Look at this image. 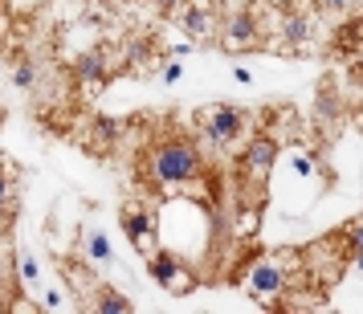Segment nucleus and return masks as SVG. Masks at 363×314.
I'll return each instance as SVG.
<instances>
[{
	"instance_id": "nucleus-1",
	"label": "nucleus",
	"mask_w": 363,
	"mask_h": 314,
	"mask_svg": "<svg viewBox=\"0 0 363 314\" xmlns=\"http://www.w3.org/2000/svg\"><path fill=\"white\" fill-rule=\"evenodd\" d=\"M200 167H204V159H200L196 143H188V139H167V143H160V147L147 155V172L160 188L196 180Z\"/></svg>"
},
{
	"instance_id": "nucleus-2",
	"label": "nucleus",
	"mask_w": 363,
	"mask_h": 314,
	"mask_svg": "<svg viewBox=\"0 0 363 314\" xmlns=\"http://www.w3.org/2000/svg\"><path fill=\"white\" fill-rule=\"evenodd\" d=\"M147 269L151 278L164 286L167 294H192L196 290V274L188 269V262H180V257H172V253H151L147 257Z\"/></svg>"
},
{
	"instance_id": "nucleus-3",
	"label": "nucleus",
	"mask_w": 363,
	"mask_h": 314,
	"mask_svg": "<svg viewBox=\"0 0 363 314\" xmlns=\"http://www.w3.org/2000/svg\"><path fill=\"white\" fill-rule=\"evenodd\" d=\"M200 131H204L208 143L229 147V143H237L241 131H245V115H241L237 106H213V111H204V115H200Z\"/></svg>"
},
{
	"instance_id": "nucleus-4",
	"label": "nucleus",
	"mask_w": 363,
	"mask_h": 314,
	"mask_svg": "<svg viewBox=\"0 0 363 314\" xmlns=\"http://www.w3.org/2000/svg\"><path fill=\"white\" fill-rule=\"evenodd\" d=\"M220 45L233 50V53L257 50V45H262V21H257V13H253V9H237V13L225 21V37H220Z\"/></svg>"
},
{
	"instance_id": "nucleus-5",
	"label": "nucleus",
	"mask_w": 363,
	"mask_h": 314,
	"mask_svg": "<svg viewBox=\"0 0 363 314\" xmlns=\"http://www.w3.org/2000/svg\"><path fill=\"white\" fill-rule=\"evenodd\" d=\"M123 232H127V241H131L143 257L155 253V213H151V208L127 204V208H123Z\"/></svg>"
},
{
	"instance_id": "nucleus-6",
	"label": "nucleus",
	"mask_w": 363,
	"mask_h": 314,
	"mask_svg": "<svg viewBox=\"0 0 363 314\" xmlns=\"http://www.w3.org/2000/svg\"><path fill=\"white\" fill-rule=\"evenodd\" d=\"M286 286H290V278H286V265L278 257H262V262L253 265V274H249V294L257 298V302L286 294Z\"/></svg>"
},
{
	"instance_id": "nucleus-7",
	"label": "nucleus",
	"mask_w": 363,
	"mask_h": 314,
	"mask_svg": "<svg viewBox=\"0 0 363 314\" xmlns=\"http://www.w3.org/2000/svg\"><path fill=\"white\" fill-rule=\"evenodd\" d=\"M176 21H180V29L192 41H200V45H208L216 33V13H213V0H188L180 13H176Z\"/></svg>"
},
{
	"instance_id": "nucleus-8",
	"label": "nucleus",
	"mask_w": 363,
	"mask_h": 314,
	"mask_svg": "<svg viewBox=\"0 0 363 314\" xmlns=\"http://www.w3.org/2000/svg\"><path fill=\"white\" fill-rule=\"evenodd\" d=\"M74 78H78V82H106V78H111V50L94 45V50H86L82 57H74Z\"/></svg>"
},
{
	"instance_id": "nucleus-9",
	"label": "nucleus",
	"mask_w": 363,
	"mask_h": 314,
	"mask_svg": "<svg viewBox=\"0 0 363 314\" xmlns=\"http://www.w3.org/2000/svg\"><path fill=\"white\" fill-rule=\"evenodd\" d=\"M306 37H311V21L302 17V13H281V25H278V50H286V53H294V50H302L306 45Z\"/></svg>"
},
{
	"instance_id": "nucleus-10",
	"label": "nucleus",
	"mask_w": 363,
	"mask_h": 314,
	"mask_svg": "<svg viewBox=\"0 0 363 314\" xmlns=\"http://www.w3.org/2000/svg\"><path fill=\"white\" fill-rule=\"evenodd\" d=\"M274 155H278V143L265 139V135H257V139L245 147L241 164H245V172H253L257 180H265V176H269V164H274Z\"/></svg>"
},
{
	"instance_id": "nucleus-11",
	"label": "nucleus",
	"mask_w": 363,
	"mask_h": 314,
	"mask_svg": "<svg viewBox=\"0 0 363 314\" xmlns=\"http://www.w3.org/2000/svg\"><path fill=\"white\" fill-rule=\"evenodd\" d=\"M339 115H343V99L335 94V86H323L318 102H314V118L318 123H339Z\"/></svg>"
},
{
	"instance_id": "nucleus-12",
	"label": "nucleus",
	"mask_w": 363,
	"mask_h": 314,
	"mask_svg": "<svg viewBox=\"0 0 363 314\" xmlns=\"http://www.w3.org/2000/svg\"><path fill=\"white\" fill-rule=\"evenodd\" d=\"M94 310H102V314H127V310H131V302L118 294V290H111V286H94Z\"/></svg>"
},
{
	"instance_id": "nucleus-13",
	"label": "nucleus",
	"mask_w": 363,
	"mask_h": 314,
	"mask_svg": "<svg viewBox=\"0 0 363 314\" xmlns=\"http://www.w3.org/2000/svg\"><path fill=\"white\" fill-rule=\"evenodd\" d=\"M86 257L90 262H99V265H106V262H115V253H111V241L102 237V232H86Z\"/></svg>"
},
{
	"instance_id": "nucleus-14",
	"label": "nucleus",
	"mask_w": 363,
	"mask_h": 314,
	"mask_svg": "<svg viewBox=\"0 0 363 314\" xmlns=\"http://www.w3.org/2000/svg\"><path fill=\"white\" fill-rule=\"evenodd\" d=\"M0 164H4V159H0ZM0 204H4V208L17 204V196H13V172H9V167H0Z\"/></svg>"
},
{
	"instance_id": "nucleus-15",
	"label": "nucleus",
	"mask_w": 363,
	"mask_h": 314,
	"mask_svg": "<svg viewBox=\"0 0 363 314\" xmlns=\"http://www.w3.org/2000/svg\"><path fill=\"white\" fill-rule=\"evenodd\" d=\"M13 82H17L21 90H29V86H37V66H33V62H21V66L13 69Z\"/></svg>"
},
{
	"instance_id": "nucleus-16",
	"label": "nucleus",
	"mask_w": 363,
	"mask_h": 314,
	"mask_svg": "<svg viewBox=\"0 0 363 314\" xmlns=\"http://www.w3.org/2000/svg\"><path fill=\"white\" fill-rule=\"evenodd\" d=\"M118 127H123L118 118H94V131H99L106 143H111V139H118Z\"/></svg>"
},
{
	"instance_id": "nucleus-17",
	"label": "nucleus",
	"mask_w": 363,
	"mask_h": 314,
	"mask_svg": "<svg viewBox=\"0 0 363 314\" xmlns=\"http://www.w3.org/2000/svg\"><path fill=\"white\" fill-rule=\"evenodd\" d=\"M318 9H327V13H343V9H351V0H318Z\"/></svg>"
},
{
	"instance_id": "nucleus-18",
	"label": "nucleus",
	"mask_w": 363,
	"mask_h": 314,
	"mask_svg": "<svg viewBox=\"0 0 363 314\" xmlns=\"http://www.w3.org/2000/svg\"><path fill=\"white\" fill-rule=\"evenodd\" d=\"M21 274H25V281H37V265H33V257H21Z\"/></svg>"
},
{
	"instance_id": "nucleus-19",
	"label": "nucleus",
	"mask_w": 363,
	"mask_h": 314,
	"mask_svg": "<svg viewBox=\"0 0 363 314\" xmlns=\"http://www.w3.org/2000/svg\"><path fill=\"white\" fill-rule=\"evenodd\" d=\"M180 74H184V66H164V82H167V86L180 82Z\"/></svg>"
},
{
	"instance_id": "nucleus-20",
	"label": "nucleus",
	"mask_w": 363,
	"mask_h": 314,
	"mask_svg": "<svg viewBox=\"0 0 363 314\" xmlns=\"http://www.w3.org/2000/svg\"><path fill=\"white\" fill-rule=\"evenodd\" d=\"M155 4H160L164 13H176V9H184V4H188V0H155Z\"/></svg>"
},
{
	"instance_id": "nucleus-21",
	"label": "nucleus",
	"mask_w": 363,
	"mask_h": 314,
	"mask_svg": "<svg viewBox=\"0 0 363 314\" xmlns=\"http://www.w3.org/2000/svg\"><path fill=\"white\" fill-rule=\"evenodd\" d=\"M57 306H62V294H57V290H50V294H45V310H57Z\"/></svg>"
},
{
	"instance_id": "nucleus-22",
	"label": "nucleus",
	"mask_w": 363,
	"mask_h": 314,
	"mask_svg": "<svg viewBox=\"0 0 363 314\" xmlns=\"http://www.w3.org/2000/svg\"><path fill=\"white\" fill-rule=\"evenodd\" d=\"M0 302H4V262H0Z\"/></svg>"
}]
</instances>
